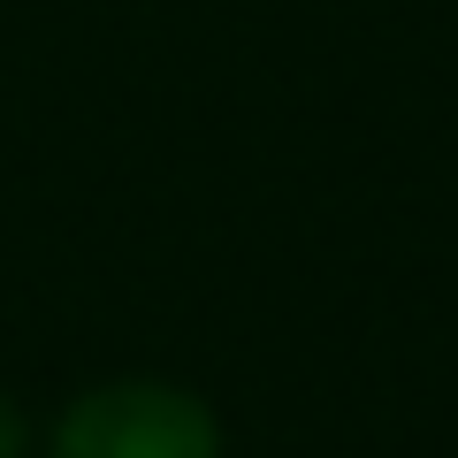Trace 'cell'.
Instances as JSON below:
<instances>
[{
    "mask_svg": "<svg viewBox=\"0 0 458 458\" xmlns=\"http://www.w3.org/2000/svg\"><path fill=\"white\" fill-rule=\"evenodd\" d=\"M54 458H214V420L176 390H99L54 436Z\"/></svg>",
    "mask_w": 458,
    "mask_h": 458,
    "instance_id": "6da1fadb",
    "label": "cell"
},
{
    "mask_svg": "<svg viewBox=\"0 0 458 458\" xmlns=\"http://www.w3.org/2000/svg\"><path fill=\"white\" fill-rule=\"evenodd\" d=\"M16 443L23 436H16V420H8V405H0V458H16Z\"/></svg>",
    "mask_w": 458,
    "mask_h": 458,
    "instance_id": "7a4b0ae2",
    "label": "cell"
}]
</instances>
